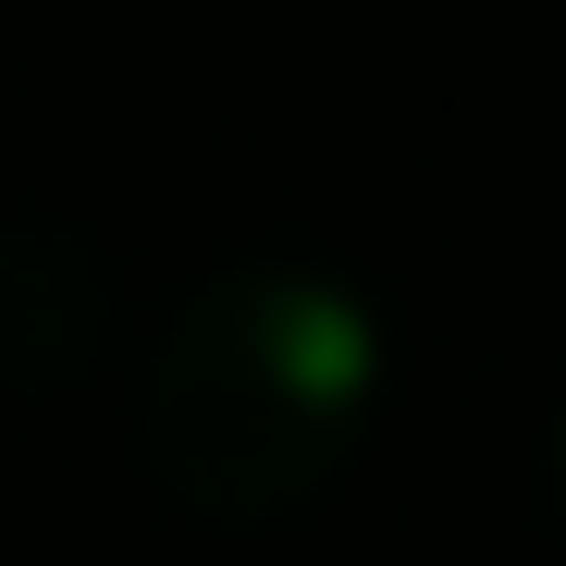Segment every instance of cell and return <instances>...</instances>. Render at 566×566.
<instances>
[{
	"label": "cell",
	"instance_id": "6da1fadb",
	"mask_svg": "<svg viewBox=\"0 0 566 566\" xmlns=\"http://www.w3.org/2000/svg\"><path fill=\"white\" fill-rule=\"evenodd\" d=\"M369 419H382V321L308 259H247L198 283L136 382L148 481L210 530H271L321 505L357 468Z\"/></svg>",
	"mask_w": 566,
	"mask_h": 566
},
{
	"label": "cell",
	"instance_id": "7a4b0ae2",
	"mask_svg": "<svg viewBox=\"0 0 566 566\" xmlns=\"http://www.w3.org/2000/svg\"><path fill=\"white\" fill-rule=\"evenodd\" d=\"M99 259H86L74 234L25 222V234H0V369L13 382H50V369L86 357V333H99Z\"/></svg>",
	"mask_w": 566,
	"mask_h": 566
},
{
	"label": "cell",
	"instance_id": "3957f363",
	"mask_svg": "<svg viewBox=\"0 0 566 566\" xmlns=\"http://www.w3.org/2000/svg\"><path fill=\"white\" fill-rule=\"evenodd\" d=\"M542 505H554V530H566V419H554V443H542Z\"/></svg>",
	"mask_w": 566,
	"mask_h": 566
}]
</instances>
